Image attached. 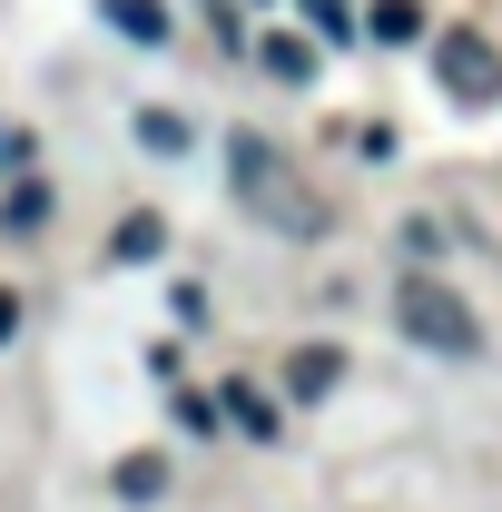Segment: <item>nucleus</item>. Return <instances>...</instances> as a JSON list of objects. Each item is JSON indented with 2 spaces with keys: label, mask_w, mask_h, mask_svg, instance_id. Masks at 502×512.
<instances>
[{
  "label": "nucleus",
  "mask_w": 502,
  "mask_h": 512,
  "mask_svg": "<svg viewBox=\"0 0 502 512\" xmlns=\"http://www.w3.org/2000/svg\"><path fill=\"white\" fill-rule=\"evenodd\" d=\"M227 178H237V207L266 217L276 237H325V197L306 188V168L276 138H227Z\"/></svg>",
  "instance_id": "f257e3e1"
},
{
  "label": "nucleus",
  "mask_w": 502,
  "mask_h": 512,
  "mask_svg": "<svg viewBox=\"0 0 502 512\" xmlns=\"http://www.w3.org/2000/svg\"><path fill=\"white\" fill-rule=\"evenodd\" d=\"M394 325H404L414 345H434V355H473V345H483L473 306H463L443 276H404V286H394Z\"/></svg>",
  "instance_id": "f03ea898"
},
{
  "label": "nucleus",
  "mask_w": 502,
  "mask_h": 512,
  "mask_svg": "<svg viewBox=\"0 0 502 512\" xmlns=\"http://www.w3.org/2000/svg\"><path fill=\"white\" fill-rule=\"evenodd\" d=\"M434 79L463 99V109H493L502 99V50L483 40V30H453V40L434 50Z\"/></svg>",
  "instance_id": "7ed1b4c3"
},
{
  "label": "nucleus",
  "mask_w": 502,
  "mask_h": 512,
  "mask_svg": "<svg viewBox=\"0 0 502 512\" xmlns=\"http://www.w3.org/2000/svg\"><path fill=\"white\" fill-rule=\"evenodd\" d=\"M99 10H109V30H119V40H148V50L168 40V10H158V0H99Z\"/></svg>",
  "instance_id": "20e7f679"
},
{
  "label": "nucleus",
  "mask_w": 502,
  "mask_h": 512,
  "mask_svg": "<svg viewBox=\"0 0 502 512\" xmlns=\"http://www.w3.org/2000/svg\"><path fill=\"white\" fill-rule=\"evenodd\" d=\"M119 493H128V503H158V493H168V463H158V453H128V463H119Z\"/></svg>",
  "instance_id": "39448f33"
},
{
  "label": "nucleus",
  "mask_w": 502,
  "mask_h": 512,
  "mask_svg": "<svg viewBox=\"0 0 502 512\" xmlns=\"http://www.w3.org/2000/svg\"><path fill=\"white\" fill-rule=\"evenodd\" d=\"M227 414H237V434H276V414H266L256 384H227Z\"/></svg>",
  "instance_id": "423d86ee"
},
{
  "label": "nucleus",
  "mask_w": 502,
  "mask_h": 512,
  "mask_svg": "<svg viewBox=\"0 0 502 512\" xmlns=\"http://www.w3.org/2000/svg\"><path fill=\"white\" fill-rule=\"evenodd\" d=\"M365 30H375V40H414L424 20H414V0H375V20H365Z\"/></svg>",
  "instance_id": "0eeeda50"
},
{
  "label": "nucleus",
  "mask_w": 502,
  "mask_h": 512,
  "mask_svg": "<svg viewBox=\"0 0 502 512\" xmlns=\"http://www.w3.org/2000/svg\"><path fill=\"white\" fill-rule=\"evenodd\" d=\"M119 256H158V217H128V227H119Z\"/></svg>",
  "instance_id": "6e6552de"
},
{
  "label": "nucleus",
  "mask_w": 502,
  "mask_h": 512,
  "mask_svg": "<svg viewBox=\"0 0 502 512\" xmlns=\"http://www.w3.org/2000/svg\"><path fill=\"white\" fill-rule=\"evenodd\" d=\"M335 384V355H296V394H325Z\"/></svg>",
  "instance_id": "1a4fd4ad"
},
{
  "label": "nucleus",
  "mask_w": 502,
  "mask_h": 512,
  "mask_svg": "<svg viewBox=\"0 0 502 512\" xmlns=\"http://www.w3.org/2000/svg\"><path fill=\"white\" fill-rule=\"evenodd\" d=\"M10 335H20V296H0V345H10Z\"/></svg>",
  "instance_id": "9d476101"
}]
</instances>
